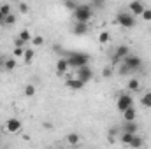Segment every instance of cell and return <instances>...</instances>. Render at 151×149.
Instances as JSON below:
<instances>
[{
    "label": "cell",
    "mask_w": 151,
    "mask_h": 149,
    "mask_svg": "<svg viewBox=\"0 0 151 149\" xmlns=\"http://www.w3.org/2000/svg\"><path fill=\"white\" fill-rule=\"evenodd\" d=\"M67 60H69V65L74 67V69H79L83 65H88L90 62V56L86 53H81V51H70L67 54Z\"/></svg>",
    "instance_id": "obj_1"
},
{
    "label": "cell",
    "mask_w": 151,
    "mask_h": 149,
    "mask_svg": "<svg viewBox=\"0 0 151 149\" xmlns=\"http://www.w3.org/2000/svg\"><path fill=\"white\" fill-rule=\"evenodd\" d=\"M91 16H93V11H91L90 5H86V4L76 5V9H74V19L76 21H84V23H88V21L91 19Z\"/></svg>",
    "instance_id": "obj_2"
},
{
    "label": "cell",
    "mask_w": 151,
    "mask_h": 149,
    "mask_svg": "<svg viewBox=\"0 0 151 149\" xmlns=\"http://www.w3.org/2000/svg\"><path fill=\"white\" fill-rule=\"evenodd\" d=\"M121 63H123V65L130 70V74H132V72H135V70H139V69H141L142 60H141L137 54H130V53H128V54L123 58V62H121Z\"/></svg>",
    "instance_id": "obj_3"
},
{
    "label": "cell",
    "mask_w": 151,
    "mask_h": 149,
    "mask_svg": "<svg viewBox=\"0 0 151 149\" xmlns=\"http://www.w3.org/2000/svg\"><path fill=\"white\" fill-rule=\"evenodd\" d=\"M116 23L123 28H134L135 27V18L132 12H119L116 16Z\"/></svg>",
    "instance_id": "obj_4"
},
{
    "label": "cell",
    "mask_w": 151,
    "mask_h": 149,
    "mask_svg": "<svg viewBox=\"0 0 151 149\" xmlns=\"http://www.w3.org/2000/svg\"><path fill=\"white\" fill-rule=\"evenodd\" d=\"M128 53H130V47H128L127 44H121V46H118V47L114 49V53H113L111 63H113V65H119V63L123 62V58H125Z\"/></svg>",
    "instance_id": "obj_5"
},
{
    "label": "cell",
    "mask_w": 151,
    "mask_h": 149,
    "mask_svg": "<svg viewBox=\"0 0 151 149\" xmlns=\"http://www.w3.org/2000/svg\"><path fill=\"white\" fill-rule=\"evenodd\" d=\"M132 105H134V100H132V97H130L128 93L119 95L118 100H116V107H118L119 112H123L125 109H128V107H132Z\"/></svg>",
    "instance_id": "obj_6"
},
{
    "label": "cell",
    "mask_w": 151,
    "mask_h": 149,
    "mask_svg": "<svg viewBox=\"0 0 151 149\" xmlns=\"http://www.w3.org/2000/svg\"><path fill=\"white\" fill-rule=\"evenodd\" d=\"M76 72H77V77H79L83 82H90V81L93 79V70L90 69V65H83V67L76 69Z\"/></svg>",
    "instance_id": "obj_7"
},
{
    "label": "cell",
    "mask_w": 151,
    "mask_h": 149,
    "mask_svg": "<svg viewBox=\"0 0 151 149\" xmlns=\"http://www.w3.org/2000/svg\"><path fill=\"white\" fill-rule=\"evenodd\" d=\"M5 130H7L9 133H16V132H19V130H21V121H19L18 117H11V119H7V121H5Z\"/></svg>",
    "instance_id": "obj_8"
},
{
    "label": "cell",
    "mask_w": 151,
    "mask_h": 149,
    "mask_svg": "<svg viewBox=\"0 0 151 149\" xmlns=\"http://www.w3.org/2000/svg\"><path fill=\"white\" fill-rule=\"evenodd\" d=\"M128 9H130V12H132L134 16H141L146 7H144V4H142L141 0H132V2L128 4Z\"/></svg>",
    "instance_id": "obj_9"
},
{
    "label": "cell",
    "mask_w": 151,
    "mask_h": 149,
    "mask_svg": "<svg viewBox=\"0 0 151 149\" xmlns=\"http://www.w3.org/2000/svg\"><path fill=\"white\" fill-rule=\"evenodd\" d=\"M65 84H67V88H70V90H74V91H79V90L84 88L86 82H83L79 77H69V79L65 81Z\"/></svg>",
    "instance_id": "obj_10"
},
{
    "label": "cell",
    "mask_w": 151,
    "mask_h": 149,
    "mask_svg": "<svg viewBox=\"0 0 151 149\" xmlns=\"http://www.w3.org/2000/svg\"><path fill=\"white\" fill-rule=\"evenodd\" d=\"M72 32H74L76 35H84V34L88 32V23H84V21H76L74 27H72Z\"/></svg>",
    "instance_id": "obj_11"
},
{
    "label": "cell",
    "mask_w": 151,
    "mask_h": 149,
    "mask_svg": "<svg viewBox=\"0 0 151 149\" xmlns=\"http://www.w3.org/2000/svg\"><path fill=\"white\" fill-rule=\"evenodd\" d=\"M137 130H139V126H137V123H135V121H125V123L121 125V132L137 133Z\"/></svg>",
    "instance_id": "obj_12"
},
{
    "label": "cell",
    "mask_w": 151,
    "mask_h": 149,
    "mask_svg": "<svg viewBox=\"0 0 151 149\" xmlns=\"http://www.w3.org/2000/svg\"><path fill=\"white\" fill-rule=\"evenodd\" d=\"M69 67H70V65H69V60H67V58H60V60L56 62V72H58L60 75L65 74Z\"/></svg>",
    "instance_id": "obj_13"
},
{
    "label": "cell",
    "mask_w": 151,
    "mask_h": 149,
    "mask_svg": "<svg viewBox=\"0 0 151 149\" xmlns=\"http://www.w3.org/2000/svg\"><path fill=\"white\" fill-rule=\"evenodd\" d=\"M121 114H123V119H125V121H135V116H137V112H135V109H134V105L128 107V109H125Z\"/></svg>",
    "instance_id": "obj_14"
},
{
    "label": "cell",
    "mask_w": 151,
    "mask_h": 149,
    "mask_svg": "<svg viewBox=\"0 0 151 149\" xmlns=\"http://www.w3.org/2000/svg\"><path fill=\"white\" fill-rule=\"evenodd\" d=\"M142 144H144V140H142V139H141L137 133H135V135L132 137V140L128 142V146H130V148H141Z\"/></svg>",
    "instance_id": "obj_15"
},
{
    "label": "cell",
    "mask_w": 151,
    "mask_h": 149,
    "mask_svg": "<svg viewBox=\"0 0 151 149\" xmlns=\"http://www.w3.org/2000/svg\"><path fill=\"white\" fill-rule=\"evenodd\" d=\"M34 56H35L34 49H25V53H23V58H25V62H27V63H30V62L34 60Z\"/></svg>",
    "instance_id": "obj_16"
},
{
    "label": "cell",
    "mask_w": 151,
    "mask_h": 149,
    "mask_svg": "<svg viewBox=\"0 0 151 149\" xmlns=\"http://www.w3.org/2000/svg\"><path fill=\"white\" fill-rule=\"evenodd\" d=\"M139 86H141L139 79H130V81H128V90H130V91H137Z\"/></svg>",
    "instance_id": "obj_17"
},
{
    "label": "cell",
    "mask_w": 151,
    "mask_h": 149,
    "mask_svg": "<svg viewBox=\"0 0 151 149\" xmlns=\"http://www.w3.org/2000/svg\"><path fill=\"white\" fill-rule=\"evenodd\" d=\"M141 104H142L144 107H151V91H148L146 95H142V98H141Z\"/></svg>",
    "instance_id": "obj_18"
},
{
    "label": "cell",
    "mask_w": 151,
    "mask_h": 149,
    "mask_svg": "<svg viewBox=\"0 0 151 149\" xmlns=\"http://www.w3.org/2000/svg\"><path fill=\"white\" fill-rule=\"evenodd\" d=\"M14 23H16V16H14V14H7L5 19H4V25H5V27H12Z\"/></svg>",
    "instance_id": "obj_19"
},
{
    "label": "cell",
    "mask_w": 151,
    "mask_h": 149,
    "mask_svg": "<svg viewBox=\"0 0 151 149\" xmlns=\"http://www.w3.org/2000/svg\"><path fill=\"white\" fill-rule=\"evenodd\" d=\"M16 69V60L14 58H7L5 60V70H14Z\"/></svg>",
    "instance_id": "obj_20"
},
{
    "label": "cell",
    "mask_w": 151,
    "mask_h": 149,
    "mask_svg": "<svg viewBox=\"0 0 151 149\" xmlns=\"http://www.w3.org/2000/svg\"><path fill=\"white\" fill-rule=\"evenodd\" d=\"M67 140H69V144L76 146V144H79V135L77 133H69L67 135Z\"/></svg>",
    "instance_id": "obj_21"
},
{
    "label": "cell",
    "mask_w": 151,
    "mask_h": 149,
    "mask_svg": "<svg viewBox=\"0 0 151 149\" xmlns=\"http://www.w3.org/2000/svg\"><path fill=\"white\" fill-rule=\"evenodd\" d=\"M25 95L27 97H34L35 95V86L34 84H27L25 86Z\"/></svg>",
    "instance_id": "obj_22"
},
{
    "label": "cell",
    "mask_w": 151,
    "mask_h": 149,
    "mask_svg": "<svg viewBox=\"0 0 151 149\" xmlns=\"http://www.w3.org/2000/svg\"><path fill=\"white\" fill-rule=\"evenodd\" d=\"M109 39H111L109 32H102V34L99 35V42H100V44H106V42H109Z\"/></svg>",
    "instance_id": "obj_23"
},
{
    "label": "cell",
    "mask_w": 151,
    "mask_h": 149,
    "mask_svg": "<svg viewBox=\"0 0 151 149\" xmlns=\"http://www.w3.org/2000/svg\"><path fill=\"white\" fill-rule=\"evenodd\" d=\"M18 37H19V39H23V40H25V42H28V40H30V39H32V35H30V32H28V30H21V32H19V35H18Z\"/></svg>",
    "instance_id": "obj_24"
},
{
    "label": "cell",
    "mask_w": 151,
    "mask_h": 149,
    "mask_svg": "<svg viewBox=\"0 0 151 149\" xmlns=\"http://www.w3.org/2000/svg\"><path fill=\"white\" fill-rule=\"evenodd\" d=\"M0 12H2L4 16H7V14H11V5H7V4H4V5H0Z\"/></svg>",
    "instance_id": "obj_25"
},
{
    "label": "cell",
    "mask_w": 151,
    "mask_h": 149,
    "mask_svg": "<svg viewBox=\"0 0 151 149\" xmlns=\"http://www.w3.org/2000/svg\"><path fill=\"white\" fill-rule=\"evenodd\" d=\"M32 40H34V46H42V44H44L42 35H35V37H32Z\"/></svg>",
    "instance_id": "obj_26"
},
{
    "label": "cell",
    "mask_w": 151,
    "mask_h": 149,
    "mask_svg": "<svg viewBox=\"0 0 151 149\" xmlns=\"http://www.w3.org/2000/svg\"><path fill=\"white\" fill-rule=\"evenodd\" d=\"M23 53H25V49H23V47H19V46H16V47H14V51H12V54H14V56H19V58L23 56Z\"/></svg>",
    "instance_id": "obj_27"
},
{
    "label": "cell",
    "mask_w": 151,
    "mask_h": 149,
    "mask_svg": "<svg viewBox=\"0 0 151 149\" xmlns=\"http://www.w3.org/2000/svg\"><path fill=\"white\" fill-rule=\"evenodd\" d=\"M118 132H121V128H118V126H113V128L109 130V139H111V140L116 137V133H118Z\"/></svg>",
    "instance_id": "obj_28"
},
{
    "label": "cell",
    "mask_w": 151,
    "mask_h": 149,
    "mask_svg": "<svg viewBox=\"0 0 151 149\" xmlns=\"http://www.w3.org/2000/svg\"><path fill=\"white\" fill-rule=\"evenodd\" d=\"M144 21H151V9H144V12L141 14Z\"/></svg>",
    "instance_id": "obj_29"
},
{
    "label": "cell",
    "mask_w": 151,
    "mask_h": 149,
    "mask_svg": "<svg viewBox=\"0 0 151 149\" xmlns=\"http://www.w3.org/2000/svg\"><path fill=\"white\" fill-rule=\"evenodd\" d=\"M19 12H23V14L28 12V5H27L25 2H19Z\"/></svg>",
    "instance_id": "obj_30"
},
{
    "label": "cell",
    "mask_w": 151,
    "mask_h": 149,
    "mask_svg": "<svg viewBox=\"0 0 151 149\" xmlns=\"http://www.w3.org/2000/svg\"><path fill=\"white\" fill-rule=\"evenodd\" d=\"M65 5H67V9H72V11H74L77 4H76V0H70V2H65Z\"/></svg>",
    "instance_id": "obj_31"
},
{
    "label": "cell",
    "mask_w": 151,
    "mask_h": 149,
    "mask_svg": "<svg viewBox=\"0 0 151 149\" xmlns=\"http://www.w3.org/2000/svg\"><path fill=\"white\" fill-rule=\"evenodd\" d=\"M111 74H113V70H111V69H109V67H107V69H104V70H102V75H104V77H106V79H107V77H111Z\"/></svg>",
    "instance_id": "obj_32"
},
{
    "label": "cell",
    "mask_w": 151,
    "mask_h": 149,
    "mask_svg": "<svg viewBox=\"0 0 151 149\" xmlns=\"http://www.w3.org/2000/svg\"><path fill=\"white\" fill-rule=\"evenodd\" d=\"M106 4V0H93V7H102Z\"/></svg>",
    "instance_id": "obj_33"
},
{
    "label": "cell",
    "mask_w": 151,
    "mask_h": 149,
    "mask_svg": "<svg viewBox=\"0 0 151 149\" xmlns=\"http://www.w3.org/2000/svg\"><path fill=\"white\" fill-rule=\"evenodd\" d=\"M5 60H7V56H0V69H5Z\"/></svg>",
    "instance_id": "obj_34"
},
{
    "label": "cell",
    "mask_w": 151,
    "mask_h": 149,
    "mask_svg": "<svg viewBox=\"0 0 151 149\" xmlns=\"http://www.w3.org/2000/svg\"><path fill=\"white\" fill-rule=\"evenodd\" d=\"M23 44H25V40H23V39H16V40H14V46H19V47H23Z\"/></svg>",
    "instance_id": "obj_35"
},
{
    "label": "cell",
    "mask_w": 151,
    "mask_h": 149,
    "mask_svg": "<svg viewBox=\"0 0 151 149\" xmlns=\"http://www.w3.org/2000/svg\"><path fill=\"white\" fill-rule=\"evenodd\" d=\"M4 19H5V16H4V14L0 12V25H4Z\"/></svg>",
    "instance_id": "obj_36"
},
{
    "label": "cell",
    "mask_w": 151,
    "mask_h": 149,
    "mask_svg": "<svg viewBox=\"0 0 151 149\" xmlns=\"http://www.w3.org/2000/svg\"><path fill=\"white\" fill-rule=\"evenodd\" d=\"M11 2H19V0H11Z\"/></svg>",
    "instance_id": "obj_37"
},
{
    "label": "cell",
    "mask_w": 151,
    "mask_h": 149,
    "mask_svg": "<svg viewBox=\"0 0 151 149\" xmlns=\"http://www.w3.org/2000/svg\"><path fill=\"white\" fill-rule=\"evenodd\" d=\"M63 2H70V0H63Z\"/></svg>",
    "instance_id": "obj_38"
}]
</instances>
